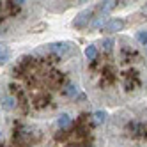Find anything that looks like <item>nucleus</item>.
I'll return each mask as SVG.
<instances>
[{
	"label": "nucleus",
	"instance_id": "obj_5",
	"mask_svg": "<svg viewBox=\"0 0 147 147\" xmlns=\"http://www.w3.org/2000/svg\"><path fill=\"white\" fill-rule=\"evenodd\" d=\"M96 11H98V5L96 7H89L83 13H80L75 20H73V28H85V27H89V22L96 20V18H92Z\"/></svg>",
	"mask_w": 147,
	"mask_h": 147
},
{
	"label": "nucleus",
	"instance_id": "obj_4",
	"mask_svg": "<svg viewBox=\"0 0 147 147\" xmlns=\"http://www.w3.org/2000/svg\"><path fill=\"white\" fill-rule=\"evenodd\" d=\"M2 147H48V133L39 122L13 117L2 131Z\"/></svg>",
	"mask_w": 147,
	"mask_h": 147
},
{
	"label": "nucleus",
	"instance_id": "obj_7",
	"mask_svg": "<svg viewBox=\"0 0 147 147\" xmlns=\"http://www.w3.org/2000/svg\"><path fill=\"white\" fill-rule=\"evenodd\" d=\"M7 59H9V50L5 48V50H2V64H5Z\"/></svg>",
	"mask_w": 147,
	"mask_h": 147
},
{
	"label": "nucleus",
	"instance_id": "obj_3",
	"mask_svg": "<svg viewBox=\"0 0 147 147\" xmlns=\"http://www.w3.org/2000/svg\"><path fill=\"white\" fill-rule=\"evenodd\" d=\"M99 147H147V105L124 107L110 115L99 135Z\"/></svg>",
	"mask_w": 147,
	"mask_h": 147
},
{
	"label": "nucleus",
	"instance_id": "obj_2",
	"mask_svg": "<svg viewBox=\"0 0 147 147\" xmlns=\"http://www.w3.org/2000/svg\"><path fill=\"white\" fill-rule=\"evenodd\" d=\"M82 78L94 105L124 107L147 90V55L135 39L101 37L85 48Z\"/></svg>",
	"mask_w": 147,
	"mask_h": 147
},
{
	"label": "nucleus",
	"instance_id": "obj_1",
	"mask_svg": "<svg viewBox=\"0 0 147 147\" xmlns=\"http://www.w3.org/2000/svg\"><path fill=\"white\" fill-rule=\"evenodd\" d=\"M82 62L80 50L69 41L20 55L2 80V110L34 122L57 119L76 105Z\"/></svg>",
	"mask_w": 147,
	"mask_h": 147
},
{
	"label": "nucleus",
	"instance_id": "obj_6",
	"mask_svg": "<svg viewBox=\"0 0 147 147\" xmlns=\"http://www.w3.org/2000/svg\"><path fill=\"white\" fill-rule=\"evenodd\" d=\"M126 27V22L122 18H110L107 23H105V27L99 30V32L103 34V36H112V34H115V32H121V30Z\"/></svg>",
	"mask_w": 147,
	"mask_h": 147
}]
</instances>
